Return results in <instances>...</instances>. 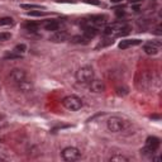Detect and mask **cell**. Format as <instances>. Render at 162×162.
<instances>
[{"instance_id":"obj_1","label":"cell","mask_w":162,"mask_h":162,"mask_svg":"<svg viewBox=\"0 0 162 162\" xmlns=\"http://www.w3.org/2000/svg\"><path fill=\"white\" fill-rule=\"evenodd\" d=\"M76 80L80 84H89L94 80V70L90 66H82L76 71Z\"/></svg>"},{"instance_id":"obj_2","label":"cell","mask_w":162,"mask_h":162,"mask_svg":"<svg viewBox=\"0 0 162 162\" xmlns=\"http://www.w3.org/2000/svg\"><path fill=\"white\" fill-rule=\"evenodd\" d=\"M62 105L71 112H76V110H80L82 108V100L76 95H68V96L62 99Z\"/></svg>"},{"instance_id":"obj_3","label":"cell","mask_w":162,"mask_h":162,"mask_svg":"<svg viewBox=\"0 0 162 162\" xmlns=\"http://www.w3.org/2000/svg\"><path fill=\"white\" fill-rule=\"evenodd\" d=\"M61 154L65 161H76L81 157L80 149L76 148V147H66V148L62 149Z\"/></svg>"},{"instance_id":"obj_4","label":"cell","mask_w":162,"mask_h":162,"mask_svg":"<svg viewBox=\"0 0 162 162\" xmlns=\"http://www.w3.org/2000/svg\"><path fill=\"white\" fill-rule=\"evenodd\" d=\"M106 126H108V129L110 132L118 133V132H120L124 128V122L119 117H112V118H109Z\"/></svg>"},{"instance_id":"obj_5","label":"cell","mask_w":162,"mask_h":162,"mask_svg":"<svg viewBox=\"0 0 162 162\" xmlns=\"http://www.w3.org/2000/svg\"><path fill=\"white\" fill-rule=\"evenodd\" d=\"M25 76H27V73H25L24 70L22 68H13L12 71H10V75H9V79L12 80L13 84H19L20 81H23L25 79Z\"/></svg>"},{"instance_id":"obj_6","label":"cell","mask_w":162,"mask_h":162,"mask_svg":"<svg viewBox=\"0 0 162 162\" xmlns=\"http://www.w3.org/2000/svg\"><path fill=\"white\" fill-rule=\"evenodd\" d=\"M89 89H90L91 93H96V94L104 93L105 91V84L101 80H91L89 82Z\"/></svg>"},{"instance_id":"obj_7","label":"cell","mask_w":162,"mask_h":162,"mask_svg":"<svg viewBox=\"0 0 162 162\" xmlns=\"http://www.w3.org/2000/svg\"><path fill=\"white\" fill-rule=\"evenodd\" d=\"M141 43H142L141 39H124V40H120L118 47H119L120 50H127L132 46H138V45H141Z\"/></svg>"},{"instance_id":"obj_8","label":"cell","mask_w":162,"mask_h":162,"mask_svg":"<svg viewBox=\"0 0 162 162\" xmlns=\"http://www.w3.org/2000/svg\"><path fill=\"white\" fill-rule=\"evenodd\" d=\"M160 145H161V141H160V138H157V137H148L146 139V146L148 147V148L151 149H153L154 152L160 148Z\"/></svg>"},{"instance_id":"obj_9","label":"cell","mask_w":162,"mask_h":162,"mask_svg":"<svg viewBox=\"0 0 162 162\" xmlns=\"http://www.w3.org/2000/svg\"><path fill=\"white\" fill-rule=\"evenodd\" d=\"M50 39L52 40V42H56V43L65 42V40L67 39V33H66L65 31H56L52 36H51Z\"/></svg>"},{"instance_id":"obj_10","label":"cell","mask_w":162,"mask_h":162,"mask_svg":"<svg viewBox=\"0 0 162 162\" xmlns=\"http://www.w3.org/2000/svg\"><path fill=\"white\" fill-rule=\"evenodd\" d=\"M98 34H99V29L96 27H93V25L84 27V36H85L87 39H93L94 37H96Z\"/></svg>"},{"instance_id":"obj_11","label":"cell","mask_w":162,"mask_h":162,"mask_svg":"<svg viewBox=\"0 0 162 162\" xmlns=\"http://www.w3.org/2000/svg\"><path fill=\"white\" fill-rule=\"evenodd\" d=\"M143 51H145L147 54H149V56H154V54L158 53V45H154V43L149 42L143 46Z\"/></svg>"},{"instance_id":"obj_12","label":"cell","mask_w":162,"mask_h":162,"mask_svg":"<svg viewBox=\"0 0 162 162\" xmlns=\"http://www.w3.org/2000/svg\"><path fill=\"white\" fill-rule=\"evenodd\" d=\"M18 89H19L22 93H29V91H32L33 85H32L31 81H28V80L24 79L23 81H20V82L18 84Z\"/></svg>"},{"instance_id":"obj_13","label":"cell","mask_w":162,"mask_h":162,"mask_svg":"<svg viewBox=\"0 0 162 162\" xmlns=\"http://www.w3.org/2000/svg\"><path fill=\"white\" fill-rule=\"evenodd\" d=\"M58 28H60V23L56 20H50L48 23L45 24V29L46 31H50V32H56V31H58Z\"/></svg>"},{"instance_id":"obj_14","label":"cell","mask_w":162,"mask_h":162,"mask_svg":"<svg viewBox=\"0 0 162 162\" xmlns=\"http://www.w3.org/2000/svg\"><path fill=\"white\" fill-rule=\"evenodd\" d=\"M90 39H87L85 36H73L71 38V42L72 43H82V45H86Z\"/></svg>"},{"instance_id":"obj_15","label":"cell","mask_w":162,"mask_h":162,"mask_svg":"<svg viewBox=\"0 0 162 162\" xmlns=\"http://www.w3.org/2000/svg\"><path fill=\"white\" fill-rule=\"evenodd\" d=\"M110 161H112V162H128V161H129V158L123 156V154H115V156L110 157Z\"/></svg>"},{"instance_id":"obj_16","label":"cell","mask_w":162,"mask_h":162,"mask_svg":"<svg viewBox=\"0 0 162 162\" xmlns=\"http://www.w3.org/2000/svg\"><path fill=\"white\" fill-rule=\"evenodd\" d=\"M4 58H5V60H18V58H22V54L14 52V51H12V52L5 53L4 54Z\"/></svg>"},{"instance_id":"obj_17","label":"cell","mask_w":162,"mask_h":162,"mask_svg":"<svg viewBox=\"0 0 162 162\" xmlns=\"http://www.w3.org/2000/svg\"><path fill=\"white\" fill-rule=\"evenodd\" d=\"M24 28L28 29V31H31V32H36V31H38L39 24L38 23H34V22H29V23H25L24 24Z\"/></svg>"},{"instance_id":"obj_18","label":"cell","mask_w":162,"mask_h":162,"mask_svg":"<svg viewBox=\"0 0 162 162\" xmlns=\"http://www.w3.org/2000/svg\"><path fill=\"white\" fill-rule=\"evenodd\" d=\"M141 154H142V156H146V157H152L153 154H154V151L151 149V148H148V147L146 146L145 148L141 149Z\"/></svg>"},{"instance_id":"obj_19","label":"cell","mask_w":162,"mask_h":162,"mask_svg":"<svg viewBox=\"0 0 162 162\" xmlns=\"http://www.w3.org/2000/svg\"><path fill=\"white\" fill-rule=\"evenodd\" d=\"M14 52H17V53H24L25 51H27V46L24 45V43H20V45H17L15 47H14Z\"/></svg>"},{"instance_id":"obj_20","label":"cell","mask_w":162,"mask_h":162,"mask_svg":"<svg viewBox=\"0 0 162 162\" xmlns=\"http://www.w3.org/2000/svg\"><path fill=\"white\" fill-rule=\"evenodd\" d=\"M9 126V120L8 118L5 115H3V114H0V128H5Z\"/></svg>"},{"instance_id":"obj_21","label":"cell","mask_w":162,"mask_h":162,"mask_svg":"<svg viewBox=\"0 0 162 162\" xmlns=\"http://www.w3.org/2000/svg\"><path fill=\"white\" fill-rule=\"evenodd\" d=\"M10 38H12V34H10L9 32H1L0 33V40H1V42L9 40Z\"/></svg>"},{"instance_id":"obj_22","label":"cell","mask_w":162,"mask_h":162,"mask_svg":"<svg viewBox=\"0 0 162 162\" xmlns=\"http://www.w3.org/2000/svg\"><path fill=\"white\" fill-rule=\"evenodd\" d=\"M13 24V19L9 17H5V18H1L0 19V25H10Z\"/></svg>"},{"instance_id":"obj_23","label":"cell","mask_w":162,"mask_h":162,"mask_svg":"<svg viewBox=\"0 0 162 162\" xmlns=\"http://www.w3.org/2000/svg\"><path fill=\"white\" fill-rule=\"evenodd\" d=\"M28 15L29 17H42V15H45V13L40 12V10H33V12L28 13Z\"/></svg>"},{"instance_id":"obj_24","label":"cell","mask_w":162,"mask_h":162,"mask_svg":"<svg viewBox=\"0 0 162 162\" xmlns=\"http://www.w3.org/2000/svg\"><path fill=\"white\" fill-rule=\"evenodd\" d=\"M20 6H22L23 9H34V8L38 9V8H40L39 5H33V4H22Z\"/></svg>"},{"instance_id":"obj_25","label":"cell","mask_w":162,"mask_h":162,"mask_svg":"<svg viewBox=\"0 0 162 162\" xmlns=\"http://www.w3.org/2000/svg\"><path fill=\"white\" fill-rule=\"evenodd\" d=\"M87 4H93V5H100V1L99 0H85Z\"/></svg>"},{"instance_id":"obj_26","label":"cell","mask_w":162,"mask_h":162,"mask_svg":"<svg viewBox=\"0 0 162 162\" xmlns=\"http://www.w3.org/2000/svg\"><path fill=\"white\" fill-rule=\"evenodd\" d=\"M115 15L117 17H123L124 15V12H123V10H120V9H118L117 12H115Z\"/></svg>"},{"instance_id":"obj_27","label":"cell","mask_w":162,"mask_h":162,"mask_svg":"<svg viewBox=\"0 0 162 162\" xmlns=\"http://www.w3.org/2000/svg\"><path fill=\"white\" fill-rule=\"evenodd\" d=\"M156 34H158V36H160L161 34V27H160V25H158V27H157V29H156Z\"/></svg>"},{"instance_id":"obj_28","label":"cell","mask_w":162,"mask_h":162,"mask_svg":"<svg viewBox=\"0 0 162 162\" xmlns=\"http://www.w3.org/2000/svg\"><path fill=\"white\" fill-rule=\"evenodd\" d=\"M139 9H141V8H139L138 5H134V6H133V10H134V12H138Z\"/></svg>"},{"instance_id":"obj_29","label":"cell","mask_w":162,"mask_h":162,"mask_svg":"<svg viewBox=\"0 0 162 162\" xmlns=\"http://www.w3.org/2000/svg\"><path fill=\"white\" fill-rule=\"evenodd\" d=\"M124 1V0H112V3H122Z\"/></svg>"},{"instance_id":"obj_30","label":"cell","mask_w":162,"mask_h":162,"mask_svg":"<svg viewBox=\"0 0 162 162\" xmlns=\"http://www.w3.org/2000/svg\"><path fill=\"white\" fill-rule=\"evenodd\" d=\"M139 1H142V0H132V3H139Z\"/></svg>"},{"instance_id":"obj_31","label":"cell","mask_w":162,"mask_h":162,"mask_svg":"<svg viewBox=\"0 0 162 162\" xmlns=\"http://www.w3.org/2000/svg\"><path fill=\"white\" fill-rule=\"evenodd\" d=\"M0 142H1V139H0Z\"/></svg>"}]
</instances>
